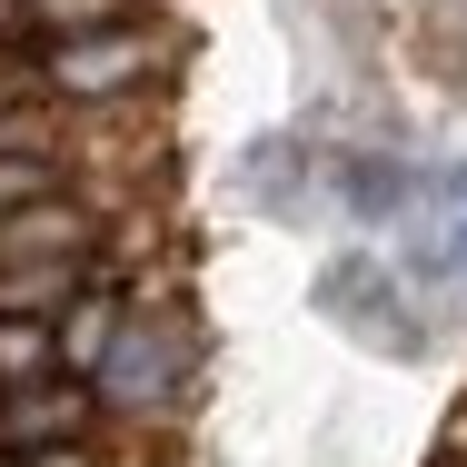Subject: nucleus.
I'll return each mask as SVG.
<instances>
[{
  "instance_id": "1",
  "label": "nucleus",
  "mask_w": 467,
  "mask_h": 467,
  "mask_svg": "<svg viewBox=\"0 0 467 467\" xmlns=\"http://www.w3.org/2000/svg\"><path fill=\"white\" fill-rule=\"evenodd\" d=\"M180 368H189V338L160 318V308H130V328H119V348L99 358L90 398H109V408H170Z\"/></svg>"
},
{
  "instance_id": "2",
  "label": "nucleus",
  "mask_w": 467,
  "mask_h": 467,
  "mask_svg": "<svg viewBox=\"0 0 467 467\" xmlns=\"http://www.w3.org/2000/svg\"><path fill=\"white\" fill-rule=\"evenodd\" d=\"M140 70H150V30H130V20L50 50V90H60V99H109V90H130Z\"/></svg>"
},
{
  "instance_id": "3",
  "label": "nucleus",
  "mask_w": 467,
  "mask_h": 467,
  "mask_svg": "<svg viewBox=\"0 0 467 467\" xmlns=\"http://www.w3.org/2000/svg\"><path fill=\"white\" fill-rule=\"evenodd\" d=\"M80 408H90V388H40V398H20V408H0V458H50L40 438H60V448H70V428H80Z\"/></svg>"
},
{
  "instance_id": "4",
  "label": "nucleus",
  "mask_w": 467,
  "mask_h": 467,
  "mask_svg": "<svg viewBox=\"0 0 467 467\" xmlns=\"http://www.w3.org/2000/svg\"><path fill=\"white\" fill-rule=\"evenodd\" d=\"M80 239H90V219L80 209H20V219H0V249H30V269H70L80 259Z\"/></svg>"
},
{
  "instance_id": "5",
  "label": "nucleus",
  "mask_w": 467,
  "mask_h": 467,
  "mask_svg": "<svg viewBox=\"0 0 467 467\" xmlns=\"http://www.w3.org/2000/svg\"><path fill=\"white\" fill-rule=\"evenodd\" d=\"M40 298H70V269H0V308H40Z\"/></svg>"
},
{
  "instance_id": "6",
  "label": "nucleus",
  "mask_w": 467,
  "mask_h": 467,
  "mask_svg": "<svg viewBox=\"0 0 467 467\" xmlns=\"http://www.w3.org/2000/svg\"><path fill=\"white\" fill-rule=\"evenodd\" d=\"M40 189H50V170H40V160H0V219L40 209Z\"/></svg>"
},
{
  "instance_id": "7",
  "label": "nucleus",
  "mask_w": 467,
  "mask_h": 467,
  "mask_svg": "<svg viewBox=\"0 0 467 467\" xmlns=\"http://www.w3.org/2000/svg\"><path fill=\"white\" fill-rule=\"evenodd\" d=\"M40 358H50V338H40V328H0V378L40 368Z\"/></svg>"
},
{
  "instance_id": "8",
  "label": "nucleus",
  "mask_w": 467,
  "mask_h": 467,
  "mask_svg": "<svg viewBox=\"0 0 467 467\" xmlns=\"http://www.w3.org/2000/svg\"><path fill=\"white\" fill-rule=\"evenodd\" d=\"M40 20H109V0H30Z\"/></svg>"
},
{
  "instance_id": "9",
  "label": "nucleus",
  "mask_w": 467,
  "mask_h": 467,
  "mask_svg": "<svg viewBox=\"0 0 467 467\" xmlns=\"http://www.w3.org/2000/svg\"><path fill=\"white\" fill-rule=\"evenodd\" d=\"M0 467H80V448H50V458H0Z\"/></svg>"
},
{
  "instance_id": "10",
  "label": "nucleus",
  "mask_w": 467,
  "mask_h": 467,
  "mask_svg": "<svg viewBox=\"0 0 467 467\" xmlns=\"http://www.w3.org/2000/svg\"><path fill=\"white\" fill-rule=\"evenodd\" d=\"M448 269H458V279H467V219H458V229H448Z\"/></svg>"
}]
</instances>
